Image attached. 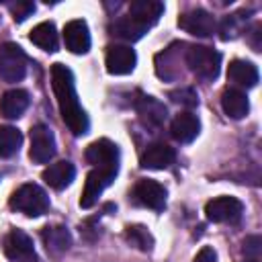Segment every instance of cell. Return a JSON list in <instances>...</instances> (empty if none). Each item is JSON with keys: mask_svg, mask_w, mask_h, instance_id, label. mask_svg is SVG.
I'll return each instance as SVG.
<instances>
[{"mask_svg": "<svg viewBox=\"0 0 262 262\" xmlns=\"http://www.w3.org/2000/svg\"><path fill=\"white\" fill-rule=\"evenodd\" d=\"M51 88L59 106V115L66 123V127L74 135H84L90 129V121L86 111L80 104L76 84H74V74L68 66L63 63H53L51 66Z\"/></svg>", "mask_w": 262, "mask_h": 262, "instance_id": "cell-1", "label": "cell"}, {"mask_svg": "<svg viewBox=\"0 0 262 262\" xmlns=\"http://www.w3.org/2000/svg\"><path fill=\"white\" fill-rule=\"evenodd\" d=\"M8 205H10V209H14L27 217H41L49 209V196L39 184L27 182L12 192Z\"/></svg>", "mask_w": 262, "mask_h": 262, "instance_id": "cell-2", "label": "cell"}, {"mask_svg": "<svg viewBox=\"0 0 262 262\" xmlns=\"http://www.w3.org/2000/svg\"><path fill=\"white\" fill-rule=\"evenodd\" d=\"M184 61L192 74L203 80H215L221 68V55L213 47L207 45H190L184 51Z\"/></svg>", "mask_w": 262, "mask_h": 262, "instance_id": "cell-3", "label": "cell"}, {"mask_svg": "<svg viewBox=\"0 0 262 262\" xmlns=\"http://www.w3.org/2000/svg\"><path fill=\"white\" fill-rule=\"evenodd\" d=\"M27 74V55L16 43L0 45V78L4 82H20Z\"/></svg>", "mask_w": 262, "mask_h": 262, "instance_id": "cell-4", "label": "cell"}, {"mask_svg": "<svg viewBox=\"0 0 262 262\" xmlns=\"http://www.w3.org/2000/svg\"><path fill=\"white\" fill-rule=\"evenodd\" d=\"M117 172H119V168H92L86 176V182H84V190H82V196H80V207L90 209L98 201L102 190L115 180Z\"/></svg>", "mask_w": 262, "mask_h": 262, "instance_id": "cell-5", "label": "cell"}, {"mask_svg": "<svg viewBox=\"0 0 262 262\" xmlns=\"http://www.w3.org/2000/svg\"><path fill=\"white\" fill-rule=\"evenodd\" d=\"M244 205L235 196H217L205 205V215L213 223H235L242 219Z\"/></svg>", "mask_w": 262, "mask_h": 262, "instance_id": "cell-6", "label": "cell"}, {"mask_svg": "<svg viewBox=\"0 0 262 262\" xmlns=\"http://www.w3.org/2000/svg\"><path fill=\"white\" fill-rule=\"evenodd\" d=\"M4 254L12 262H37L33 239L23 229H10L4 237Z\"/></svg>", "mask_w": 262, "mask_h": 262, "instance_id": "cell-7", "label": "cell"}, {"mask_svg": "<svg viewBox=\"0 0 262 262\" xmlns=\"http://www.w3.org/2000/svg\"><path fill=\"white\" fill-rule=\"evenodd\" d=\"M55 156V137L49 127L45 125H35L31 129V149L29 158L35 164H47Z\"/></svg>", "mask_w": 262, "mask_h": 262, "instance_id": "cell-8", "label": "cell"}, {"mask_svg": "<svg viewBox=\"0 0 262 262\" xmlns=\"http://www.w3.org/2000/svg\"><path fill=\"white\" fill-rule=\"evenodd\" d=\"M178 27L194 37H211L217 29L215 16L205 8H192L178 18Z\"/></svg>", "mask_w": 262, "mask_h": 262, "instance_id": "cell-9", "label": "cell"}, {"mask_svg": "<svg viewBox=\"0 0 262 262\" xmlns=\"http://www.w3.org/2000/svg\"><path fill=\"white\" fill-rule=\"evenodd\" d=\"M133 199H135V203H139L147 209L162 211L166 207V188L156 180L141 178L133 186Z\"/></svg>", "mask_w": 262, "mask_h": 262, "instance_id": "cell-10", "label": "cell"}, {"mask_svg": "<svg viewBox=\"0 0 262 262\" xmlns=\"http://www.w3.org/2000/svg\"><path fill=\"white\" fill-rule=\"evenodd\" d=\"M86 162L94 168H119V147L111 139H96L86 147Z\"/></svg>", "mask_w": 262, "mask_h": 262, "instance_id": "cell-11", "label": "cell"}, {"mask_svg": "<svg viewBox=\"0 0 262 262\" xmlns=\"http://www.w3.org/2000/svg\"><path fill=\"white\" fill-rule=\"evenodd\" d=\"M135 63H137V55H135V51L131 47H127V45H111L106 49L104 66H106L108 74H115V76L131 74Z\"/></svg>", "mask_w": 262, "mask_h": 262, "instance_id": "cell-12", "label": "cell"}, {"mask_svg": "<svg viewBox=\"0 0 262 262\" xmlns=\"http://www.w3.org/2000/svg\"><path fill=\"white\" fill-rule=\"evenodd\" d=\"M135 111H137L139 121L149 129H160L168 117L166 106L154 96H139L135 100Z\"/></svg>", "mask_w": 262, "mask_h": 262, "instance_id": "cell-13", "label": "cell"}, {"mask_svg": "<svg viewBox=\"0 0 262 262\" xmlns=\"http://www.w3.org/2000/svg\"><path fill=\"white\" fill-rule=\"evenodd\" d=\"M63 43L66 47L72 51V53H88L90 49V31H88V25L86 20H70L66 27H63Z\"/></svg>", "mask_w": 262, "mask_h": 262, "instance_id": "cell-14", "label": "cell"}, {"mask_svg": "<svg viewBox=\"0 0 262 262\" xmlns=\"http://www.w3.org/2000/svg\"><path fill=\"white\" fill-rule=\"evenodd\" d=\"M41 239H43V246H45L47 254L53 256V258H59L72 246V235L63 225H47V227H43Z\"/></svg>", "mask_w": 262, "mask_h": 262, "instance_id": "cell-15", "label": "cell"}, {"mask_svg": "<svg viewBox=\"0 0 262 262\" xmlns=\"http://www.w3.org/2000/svg\"><path fill=\"white\" fill-rule=\"evenodd\" d=\"M174 158H176L174 147H170L166 143H151L141 154L139 164H141V168H147V170H164L174 162Z\"/></svg>", "mask_w": 262, "mask_h": 262, "instance_id": "cell-16", "label": "cell"}, {"mask_svg": "<svg viewBox=\"0 0 262 262\" xmlns=\"http://www.w3.org/2000/svg\"><path fill=\"white\" fill-rule=\"evenodd\" d=\"M76 176V168L72 162L68 160H61V162H55V164H49L45 170H43V180L45 184H49L51 188L55 190H63L66 186L72 184Z\"/></svg>", "mask_w": 262, "mask_h": 262, "instance_id": "cell-17", "label": "cell"}, {"mask_svg": "<svg viewBox=\"0 0 262 262\" xmlns=\"http://www.w3.org/2000/svg\"><path fill=\"white\" fill-rule=\"evenodd\" d=\"M227 80L239 88H254L258 84V68L246 59H233L227 68Z\"/></svg>", "mask_w": 262, "mask_h": 262, "instance_id": "cell-18", "label": "cell"}, {"mask_svg": "<svg viewBox=\"0 0 262 262\" xmlns=\"http://www.w3.org/2000/svg\"><path fill=\"white\" fill-rule=\"evenodd\" d=\"M201 131V123H199V117L192 115V113H180L174 117L172 125H170V133L176 141L180 143H190Z\"/></svg>", "mask_w": 262, "mask_h": 262, "instance_id": "cell-19", "label": "cell"}, {"mask_svg": "<svg viewBox=\"0 0 262 262\" xmlns=\"http://www.w3.org/2000/svg\"><path fill=\"white\" fill-rule=\"evenodd\" d=\"M29 108V92L20 88L6 90L0 98V115L6 119H18Z\"/></svg>", "mask_w": 262, "mask_h": 262, "instance_id": "cell-20", "label": "cell"}, {"mask_svg": "<svg viewBox=\"0 0 262 262\" xmlns=\"http://www.w3.org/2000/svg\"><path fill=\"white\" fill-rule=\"evenodd\" d=\"M162 12H164V4L158 0H135L129 4V16H133L147 29L160 20Z\"/></svg>", "mask_w": 262, "mask_h": 262, "instance_id": "cell-21", "label": "cell"}, {"mask_svg": "<svg viewBox=\"0 0 262 262\" xmlns=\"http://www.w3.org/2000/svg\"><path fill=\"white\" fill-rule=\"evenodd\" d=\"M221 108L231 119H244L250 111V102L239 88H225L221 92Z\"/></svg>", "mask_w": 262, "mask_h": 262, "instance_id": "cell-22", "label": "cell"}, {"mask_svg": "<svg viewBox=\"0 0 262 262\" xmlns=\"http://www.w3.org/2000/svg\"><path fill=\"white\" fill-rule=\"evenodd\" d=\"M145 33H147V27L141 25L139 20H135V18L129 16V14L117 18V20L113 23V27H111V35H115V37H119V39H123V41H129V43L139 41Z\"/></svg>", "mask_w": 262, "mask_h": 262, "instance_id": "cell-23", "label": "cell"}, {"mask_svg": "<svg viewBox=\"0 0 262 262\" xmlns=\"http://www.w3.org/2000/svg\"><path fill=\"white\" fill-rule=\"evenodd\" d=\"M29 39L43 51H55L57 49V31H55V25L51 20H45V23H39L37 27H33Z\"/></svg>", "mask_w": 262, "mask_h": 262, "instance_id": "cell-24", "label": "cell"}, {"mask_svg": "<svg viewBox=\"0 0 262 262\" xmlns=\"http://www.w3.org/2000/svg\"><path fill=\"white\" fill-rule=\"evenodd\" d=\"M246 20H248V12H246V10L227 14V16L221 20V25H219L221 39H223V41H229V39L239 37V35L244 33V29H246Z\"/></svg>", "mask_w": 262, "mask_h": 262, "instance_id": "cell-25", "label": "cell"}, {"mask_svg": "<svg viewBox=\"0 0 262 262\" xmlns=\"http://www.w3.org/2000/svg\"><path fill=\"white\" fill-rule=\"evenodd\" d=\"M23 143V133L16 127L0 125V158H12Z\"/></svg>", "mask_w": 262, "mask_h": 262, "instance_id": "cell-26", "label": "cell"}, {"mask_svg": "<svg viewBox=\"0 0 262 262\" xmlns=\"http://www.w3.org/2000/svg\"><path fill=\"white\" fill-rule=\"evenodd\" d=\"M125 239L141 252H149L154 248V237L143 225H129L125 229Z\"/></svg>", "mask_w": 262, "mask_h": 262, "instance_id": "cell-27", "label": "cell"}, {"mask_svg": "<svg viewBox=\"0 0 262 262\" xmlns=\"http://www.w3.org/2000/svg\"><path fill=\"white\" fill-rule=\"evenodd\" d=\"M8 10H10V14H12V18H14L16 23H23V20H27V18L35 12V2H31V0L10 2V4H8Z\"/></svg>", "mask_w": 262, "mask_h": 262, "instance_id": "cell-28", "label": "cell"}, {"mask_svg": "<svg viewBox=\"0 0 262 262\" xmlns=\"http://www.w3.org/2000/svg\"><path fill=\"white\" fill-rule=\"evenodd\" d=\"M170 98H172V102L182 104V106H188V108L199 104V94H196L192 88H180V90H172V92H170Z\"/></svg>", "mask_w": 262, "mask_h": 262, "instance_id": "cell-29", "label": "cell"}, {"mask_svg": "<svg viewBox=\"0 0 262 262\" xmlns=\"http://www.w3.org/2000/svg\"><path fill=\"white\" fill-rule=\"evenodd\" d=\"M244 252L246 256H250L252 260H258L260 258V252H262V239L260 235H250L244 239Z\"/></svg>", "mask_w": 262, "mask_h": 262, "instance_id": "cell-30", "label": "cell"}, {"mask_svg": "<svg viewBox=\"0 0 262 262\" xmlns=\"http://www.w3.org/2000/svg\"><path fill=\"white\" fill-rule=\"evenodd\" d=\"M192 262H217V254H215V250H213V248L205 246V248L194 256V260H192Z\"/></svg>", "mask_w": 262, "mask_h": 262, "instance_id": "cell-31", "label": "cell"}, {"mask_svg": "<svg viewBox=\"0 0 262 262\" xmlns=\"http://www.w3.org/2000/svg\"><path fill=\"white\" fill-rule=\"evenodd\" d=\"M248 262H258V260H248Z\"/></svg>", "mask_w": 262, "mask_h": 262, "instance_id": "cell-32", "label": "cell"}]
</instances>
